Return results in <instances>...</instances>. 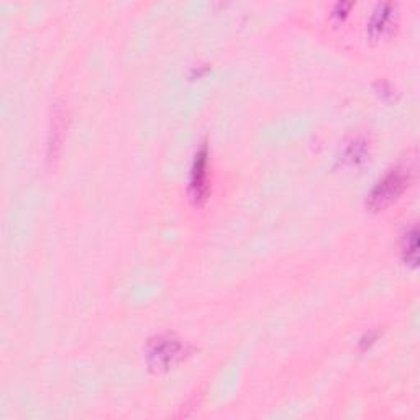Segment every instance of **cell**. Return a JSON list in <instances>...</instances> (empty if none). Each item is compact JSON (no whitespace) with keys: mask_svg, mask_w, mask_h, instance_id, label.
<instances>
[{"mask_svg":"<svg viewBox=\"0 0 420 420\" xmlns=\"http://www.w3.org/2000/svg\"><path fill=\"white\" fill-rule=\"evenodd\" d=\"M407 176L404 170H396L386 178L380 186L376 187V191L373 192V200L378 202V205H384L389 200H393L394 197H397L402 192V189L406 187Z\"/></svg>","mask_w":420,"mask_h":420,"instance_id":"obj_1","label":"cell"},{"mask_svg":"<svg viewBox=\"0 0 420 420\" xmlns=\"http://www.w3.org/2000/svg\"><path fill=\"white\" fill-rule=\"evenodd\" d=\"M205 153L199 155V159L196 161V170H194V179H192V189H194L196 197L200 199L204 196V187H205Z\"/></svg>","mask_w":420,"mask_h":420,"instance_id":"obj_2","label":"cell"}]
</instances>
